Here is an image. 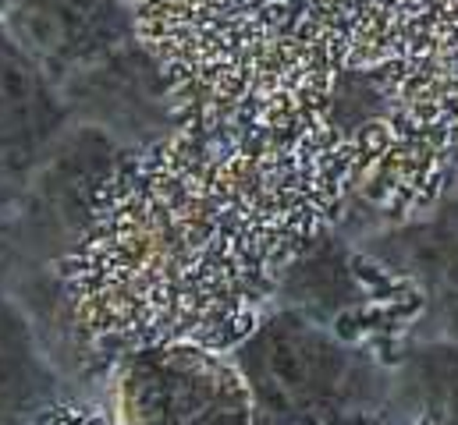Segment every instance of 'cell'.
Masks as SVG:
<instances>
[{"label":"cell","mask_w":458,"mask_h":425,"mask_svg":"<svg viewBox=\"0 0 458 425\" xmlns=\"http://www.w3.org/2000/svg\"><path fill=\"white\" fill-rule=\"evenodd\" d=\"M68 128L61 89L0 25V188L18 192Z\"/></svg>","instance_id":"9"},{"label":"cell","mask_w":458,"mask_h":425,"mask_svg":"<svg viewBox=\"0 0 458 425\" xmlns=\"http://www.w3.org/2000/svg\"><path fill=\"white\" fill-rule=\"evenodd\" d=\"M344 71L398 149L458 181V0H331Z\"/></svg>","instance_id":"3"},{"label":"cell","mask_w":458,"mask_h":425,"mask_svg":"<svg viewBox=\"0 0 458 425\" xmlns=\"http://www.w3.org/2000/svg\"><path fill=\"white\" fill-rule=\"evenodd\" d=\"M61 96L72 124L100 128L124 153L157 146L178 131L164 75L139 39L61 86Z\"/></svg>","instance_id":"8"},{"label":"cell","mask_w":458,"mask_h":425,"mask_svg":"<svg viewBox=\"0 0 458 425\" xmlns=\"http://www.w3.org/2000/svg\"><path fill=\"white\" fill-rule=\"evenodd\" d=\"M111 425H252V397L228 351L149 344L104 365Z\"/></svg>","instance_id":"5"},{"label":"cell","mask_w":458,"mask_h":425,"mask_svg":"<svg viewBox=\"0 0 458 425\" xmlns=\"http://www.w3.org/2000/svg\"><path fill=\"white\" fill-rule=\"evenodd\" d=\"M4 4H7V0H0V11H4Z\"/></svg>","instance_id":"13"},{"label":"cell","mask_w":458,"mask_h":425,"mask_svg":"<svg viewBox=\"0 0 458 425\" xmlns=\"http://www.w3.org/2000/svg\"><path fill=\"white\" fill-rule=\"evenodd\" d=\"M64 401H72L64 372L29 312L0 288V425H39Z\"/></svg>","instance_id":"10"},{"label":"cell","mask_w":458,"mask_h":425,"mask_svg":"<svg viewBox=\"0 0 458 425\" xmlns=\"http://www.w3.org/2000/svg\"><path fill=\"white\" fill-rule=\"evenodd\" d=\"M348 203L344 131L238 153L185 131L124 153L57 277L97 369L131 347L231 351Z\"/></svg>","instance_id":"1"},{"label":"cell","mask_w":458,"mask_h":425,"mask_svg":"<svg viewBox=\"0 0 458 425\" xmlns=\"http://www.w3.org/2000/svg\"><path fill=\"white\" fill-rule=\"evenodd\" d=\"M409 425H423V422H409Z\"/></svg>","instance_id":"14"},{"label":"cell","mask_w":458,"mask_h":425,"mask_svg":"<svg viewBox=\"0 0 458 425\" xmlns=\"http://www.w3.org/2000/svg\"><path fill=\"white\" fill-rule=\"evenodd\" d=\"M0 25L57 89L135 43L124 0H7Z\"/></svg>","instance_id":"7"},{"label":"cell","mask_w":458,"mask_h":425,"mask_svg":"<svg viewBox=\"0 0 458 425\" xmlns=\"http://www.w3.org/2000/svg\"><path fill=\"white\" fill-rule=\"evenodd\" d=\"M391 422L458 425V344H409L394 358Z\"/></svg>","instance_id":"11"},{"label":"cell","mask_w":458,"mask_h":425,"mask_svg":"<svg viewBox=\"0 0 458 425\" xmlns=\"http://www.w3.org/2000/svg\"><path fill=\"white\" fill-rule=\"evenodd\" d=\"M178 131L284 153L335 131L342 50L331 0H124Z\"/></svg>","instance_id":"2"},{"label":"cell","mask_w":458,"mask_h":425,"mask_svg":"<svg viewBox=\"0 0 458 425\" xmlns=\"http://www.w3.org/2000/svg\"><path fill=\"white\" fill-rule=\"evenodd\" d=\"M228 354L252 425H394L391 365L299 312L270 309Z\"/></svg>","instance_id":"4"},{"label":"cell","mask_w":458,"mask_h":425,"mask_svg":"<svg viewBox=\"0 0 458 425\" xmlns=\"http://www.w3.org/2000/svg\"><path fill=\"white\" fill-rule=\"evenodd\" d=\"M352 241L402 277L420 298L412 344H458V181L430 216L380 227Z\"/></svg>","instance_id":"6"},{"label":"cell","mask_w":458,"mask_h":425,"mask_svg":"<svg viewBox=\"0 0 458 425\" xmlns=\"http://www.w3.org/2000/svg\"><path fill=\"white\" fill-rule=\"evenodd\" d=\"M11 199H14V192L0 188V223H4V216H7V206H11Z\"/></svg>","instance_id":"12"}]
</instances>
